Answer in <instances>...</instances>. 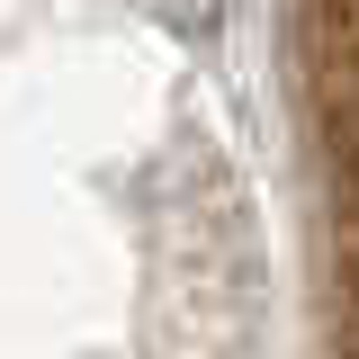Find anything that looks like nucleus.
Returning <instances> with one entry per match:
<instances>
[{
    "instance_id": "f257e3e1",
    "label": "nucleus",
    "mask_w": 359,
    "mask_h": 359,
    "mask_svg": "<svg viewBox=\"0 0 359 359\" xmlns=\"http://www.w3.org/2000/svg\"><path fill=\"white\" fill-rule=\"evenodd\" d=\"M0 359H278L243 162L162 27L0 9Z\"/></svg>"
},
{
    "instance_id": "f03ea898",
    "label": "nucleus",
    "mask_w": 359,
    "mask_h": 359,
    "mask_svg": "<svg viewBox=\"0 0 359 359\" xmlns=\"http://www.w3.org/2000/svg\"><path fill=\"white\" fill-rule=\"evenodd\" d=\"M287 126L306 189V278L314 359H359V18H287Z\"/></svg>"
}]
</instances>
